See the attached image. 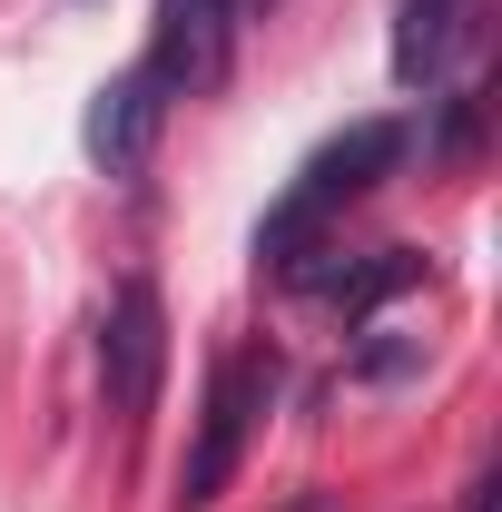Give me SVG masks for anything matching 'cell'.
<instances>
[{
    "label": "cell",
    "mask_w": 502,
    "mask_h": 512,
    "mask_svg": "<svg viewBox=\"0 0 502 512\" xmlns=\"http://www.w3.org/2000/svg\"><path fill=\"white\" fill-rule=\"evenodd\" d=\"M237 60V0H158V30H148V79L168 99H207Z\"/></svg>",
    "instance_id": "7a4b0ae2"
},
{
    "label": "cell",
    "mask_w": 502,
    "mask_h": 512,
    "mask_svg": "<svg viewBox=\"0 0 502 512\" xmlns=\"http://www.w3.org/2000/svg\"><path fill=\"white\" fill-rule=\"evenodd\" d=\"M266 404H276V355H266V345H237V355L207 375V414H197V444H188V463H178V512H207L227 493L247 434L266 424Z\"/></svg>",
    "instance_id": "6da1fadb"
},
{
    "label": "cell",
    "mask_w": 502,
    "mask_h": 512,
    "mask_svg": "<svg viewBox=\"0 0 502 512\" xmlns=\"http://www.w3.org/2000/svg\"><path fill=\"white\" fill-rule=\"evenodd\" d=\"M296 286H315V296H335L345 316H375L384 296H404V286H424V256H414V247H375L365 266H306Z\"/></svg>",
    "instance_id": "8992f818"
},
{
    "label": "cell",
    "mask_w": 502,
    "mask_h": 512,
    "mask_svg": "<svg viewBox=\"0 0 502 512\" xmlns=\"http://www.w3.org/2000/svg\"><path fill=\"white\" fill-rule=\"evenodd\" d=\"M158 375H168V306L148 276H128L109 296V325H99V384L119 414H148L158 404Z\"/></svg>",
    "instance_id": "3957f363"
},
{
    "label": "cell",
    "mask_w": 502,
    "mask_h": 512,
    "mask_svg": "<svg viewBox=\"0 0 502 512\" xmlns=\"http://www.w3.org/2000/svg\"><path fill=\"white\" fill-rule=\"evenodd\" d=\"M404 138H414V128L404 119H355L345 128V138H325V148H315L306 158V178H296V207H306V217H335V207H345V197H365L384 178V168H394V158H404Z\"/></svg>",
    "instance_id": "277c9868"
},
{
    "label": "cell",
    "mask_w": 502,
    "mask_h": 512,
    "mask_svg": "<svg viewBox=\"0 0 502 512\" xmlns=\"http://www.w3.org/2000/svg\"><path fill=\"white\" fill-rule=\"evenodd\" d=\"M493 503H502V483H493V473H483V483L463 493V512H493Z\"/></svg>",
    "instance_id": "52a82bcc"
},
{
    "label": "cell",
    "mask_w": 502,
    "mask_h": 512,
    "mask_svg": "<svg viewBox=\"0 0 502 512\" xmlns=\"http://www.w3.org/2000/svg\"><path fill=\"white\" fill-rule=\"evenodd\" d=\"M158 119H168V89L148 79V69H119V79H99V99H89V158L109 168V178H138L148 168V148H158Z\"/></svg>",
    "instance_id": "5b68a950"
},
{
    "label": "cell",
    "mask_w": 502,
    "mask_h": 512,
    "mask_svg": "<svg viewBox=\"0 0 502 512\" xmlns=\"http://www.w3.org/2000/svg\"><path fill=\"white\" fill-rule=\"evenodd\" d=\"M424 10H463V0H424Z\"/></svg>",
    "instance_id": "ba28073f"
}]
</instances>
